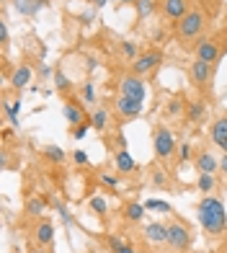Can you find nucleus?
Listing matches in <instances>:
<instances>
[{
	"instance_id": "40",
	"label": "nucleus",
	"mask_w": 227,
	"mask_h": 253,
	"mask_svg": "<svg viewBox=\"0 0 227 253\" xmlns=\"http://www.w3.org/2000/svg\"><path fill=\"white\" fill-rule=\"evenodd\" d=\"M0 44H8V26H5V21H0Z\"/></svg>"
},
{
	"instance_id": "8",
	"label": "nucleus",
	"mask_w": 227,
	"mask_h": 253,
	"mask_svg": "<svg viewBox=\"0 0 227 253\" xmlns=\"http://www.w3.org/2000/svg\"><path fill=\"white\" fill-rule=\"evenodd\" d=\"M196 60H204V62H217L220 60V42L217 39H201L196 44Z\"/></svg>"
},
{
	"instance_id": "42",
	"label": "nucleus",
	"mask_w": 227,
	"mask_h": 253,
	"mask_svg": "<svg viewBox=\"0 0 227 253\" xmlns=\"http://www.w3.org/2000/svg\"><path fill=\"white\" fill-rule=\"evenodd\" d=\"M220 168H222V173L227 176V153L222 155V160H220Z\"/></svg>"
},
{
	"instance_id": "15",
	"label": "nucleus",
	"mask_w": 227,
	"mask_h": 253,
	"mask_svg": "<svg viewBox=\"0 0 227 253\" xmlns=\"http://www.w3.org/2000/svg\"><path fill=\"white\" fill-rule=\"evenodd\" d=\"M31 83V67L29 65H18L16 70H13V75H10V85L13 88H26Z\"/></svg>"
},
{
	"instance_id": "38",
	"label": "nucleus",
	"mask_w": 227,
	"mask_h": 253,
	"mask_svg": "<svg viewBox=\"0 0 227 253\" xmlns=\"http://www.w3.org/2000/svg\"><path fill=\"white\" fill-rule=\"evenodd\" d=\"M101 183H106V186H119V178L109 176V173H101Z\"/></svg>"
},
{
	"instance_id": "37",
	"label": "nucleus",
	"mask_w": 227,
	"mask_h": 253,
	"mask_svg": "<svg viewBox=\"0 0 227 253\" xmlns=\"http://www.w3.org/2000/svg\"><path fill=\"white\" fill-rule=\"evenodd\" d=\"M73 158H75V163H77V166H85V163H88V153H85V150H75Z\"/></svg>"
},
{
	"instance_id": "33",
	"label": "nucleus",
	"mask_w": 227,
	"mask_h": 253,
	"mask_svg": "<svg viewBox=\"0 0 227 253\" xmlns=\"http://www.w3.org/2000/svg\"><path fill=\"white\" fill-rule=\"evenodd\" d=\"M176 155H178V160H181V163H186V160L191 158V145H189V142H184V145H178V150H176Z\"/></svg>"
},
{
	"instance_id": "46",
	"label": "nucleus",
	"mask_w": 227,
	"mask_h": 253,
	"mask_svg": "<svg viewBox=\"0 0 227 253\" xmlns=\"http://www.w3.org/2000/svg\"><path fill=\"white\" fill-rule=\"evenodd\" d=\"M119 3H137V0H119Z\"/></svg>"
},
{
	"instance_id": "28",
	"label": "nucleus",
	"mask_w": 227,
	"mask_h": 253,
	"mask_svg": "<svg viewBox=\"0 0 227 253\" xmlns=\"http://www.w3.org/2000/svg\"><path fill=\"white\" fill-rule=\"evenodd\" d=\"M152 186L155 189H168L170 186V178H168L165 170H155V173H152Z\"/></svg>"
},
{
	"instance_id": "2",
	"label": "nucleus",
	"mask_w": 227,
	"mask_h": 253,
	"mask_svg": "<svg viewBox=\"0 0 227 253\" xmlns=\"http://www.w3.org/2000/svg\"><path fill=\"white\" fill-rule=\"evenodd\" d=\"M204 24H207V16H204L199 8H191L189 13L178 21V37L181 39H196L204 31Z\"/></svg>"
},
{
	"instance_id": "3",
	"label": "nucleus",
	"mask_w": 227,
	"mask_h": 253,
	"mask_svg": "<svg viewBox=\"0 0 227 253\" xmlns=\"http://www.w3.org/2000/svg\"><path fill=\"white\" fill-rule=\"evenodd\" d=\"M152 147H155V155L160 158V160H168V158H173L176 150H178V145L173 140V132L168 129V126H157L155 134H152Z\"/></svg>"
},
{
	"instance_id": "47",
	"label": "nucleus",
	"mask_w": 227,
	"mask_h": 253,
	"mask_svg": "<svg viewBox=\"0 0 227 253\" xmlns=\"http://www.w3.org/2000/svg\"><path fill=\"white\" fill-rule=\"evenodd\" d=\"M31 253H44V251H39V248H37V251H31Z\"/></svg>"
},
{
	"instance_id": "35",
	"label": "nucleus",
	"mask_w": 227,
	"mask_h": 253,
	"mask_svg": "<svg viewBox=\"0 0 227 253\" xmlns=\"http://www.w3.org/2000/svg\"><path fill=\"white\" fill-rule=\"evenodd\" d=\"M83 101H85V103H93V101H96V88H93V83H85V85H83Z\"/></svg>"
},
{
	"instance_id": "24",
	"label": "nucleus",
	"mask_w": 227,
	"mask_h": 253,
	"mask_svg": "<svg viewBox=\"0 0 227 253\" xmlns=\"http://www.w3.org/2000/svg\"><path fill=\"white\" fill-rule=\"evenodd\" d=\"M13 5H16V10H18V13H24V16H34V13L39 10V5L34 3V0H16Z\"/></svg>"
},
{
	"instance_id": "26",
	"label": "nucleus",
	"mask_w": 227,
	"mask_h": 253,
	"mask_svg": "<svg viewBox=\"0 0 227 253\" xmlns=\"http://www.w3.org/2000/svg\"><path fill=\"white\" fill-rule=\"evenodd\" d=\"M196 189H199L201 194H209V191L214 189V176H212V173H199Z\"/></svg>"
},
{
	"instance_id": "39",
	"label": "nucleus",
	"mask_w": 227,
	"mask_h": 253,
	"mask_svg": "<svg viewBox=\"0 0 227 253\" xmlns=\"http://www.w3.org/2000/svg\"><path fill=\"white\" fill-rule=\"evenodd\" d=\"M57 212H60V217H62V222H65V225H70V222H73V217H70V212H67V210H65L62 204H57Z\"/></svg>"
},
{
	"instance_id": "16",
	"label": "nucleus",
	"mask_w": 227,
	"mask_h": 253,
	"mask_svg": "<svg viewBox=\"0 0 227 253\" xmlns=\"http://www.w3.org/2000/svg\"><path fill=\"white\" fill-rule=\"evenodd\" d=\"M52 240H54V225L49 220H41L37 225V243L39 246H52Z\"/></svg>"
},
{
	"instance_id": "41",
	"label": "nucleus",
	"mask_w": 227,
	"mask_h": 253,
	"mask_svg": "<svg viewBox=\"0 0 227 253\" xmlns=\"http://www.w3.org/2000/svg\"><path fill=\"white\" fill-rule=\"evenodd\" d=\"M116 147H119V150H127V140H124V134H116Z\"/></svg>"
},
{
	"instance_id": "34",
	"label": "nucleus",
	"mask_w": 227,
	"mask_h": 253,
	"mask_svg": "<svg viewBox=\"0 0 227 253\" xmlns=\"http://www.w3.org/2000/svg\"><path fill=\"white\" fill-rule=\"evenodd\" d=\"M181 109H184V103H181L178 98H173V101L168 103V109H165V114H168V117H178V114H181Z\"/></svg>"
},
{
	"instance_id": "44",
	"label": "nucleus",
	"mask_w": 227,
	"mask_h": 253,
	"mask_svg": "<svg viewBox=\"0 0 227 253\" xmlns=\"http://www.w3.org/2000/svg\"><path fill=\"white\" fill-rule=\"evenodd\" d=\"M34 3H37L39 8H47V5H49V0H34Z\"/></svg>"
},
{
	"instance_id": "21",
	"label": "nucleus",
	"mask_w": 227,
	"mask_h": 253,
	"mask_svg": "<svg viewBox=\"0 0 227 253\" xmlns=\"http://www.w3.org/2000/svg\"><path fill=\"white\" fill-rule=\"evenodd\" d=\"M145 212H147V207H145V204H140V202H132V204H127V210H124L127 220H132V222H142Z\"/></svg>"
},
{
	"instance_id": "7",
	"label": "nucleus",
	"mask_w": 227,
	"mask_h": 253,
	"mask_svg": "<svg viewBox=\"0 0 227 253\" xmlns=\"http://www.w3.org/2000/svg\"><path fill=\"white\" fill-rule=\"evenodd\" d=\"M189 75H191V83L196 88H204L212 80V62H204V60H194L189 67Z\"/></svg>"
},
{
	"instance_id": "27",
	"label": "nucleus",
	"mask_w": 227,
	"mask_h": 253,
	"mask_svg": "<svg viewBox=\"0 0 227 253\" xmlns=\"http://www.w3.org/2000/svg\"><path fill=\"white\" fill-rule=\"evenodd\" d=\"M44 155H47L52 163H62V160H65V150H62V147H57V145H47V147H44Z\"/></svg>"
},
{
	"instance_id": "31",
	"label": "nucleus",
	"mask_w": 227,
	"mask_h": 253,
	"mask_svg": "<svg viewBox=\"0 0 227 253\" xmlns=\"http://www.w3.org/2000/svg\"><path fill=\"white\" fill-rule=\"evenodd\" d=\"M134 5H137V13H140L142 18L152 13V0H137Z\"/></svg>"
},
{
	"instance_id": "9",
	"label": "nucleus",
	"mask_w": 227,
	"mask_h": 253,
	"mask_svg": "<svg viewBox=\"0 0 227 253\" xmlns=\"http://www.w3.org/2000/svg\"><path fill=\"white\" fill-rule=\"evenodd\" d=\"M209 134H212L214 147H220L222 153H227V114H225V117H220V119H214Z\"/></svg>"
},
{
	"instance_id": "45",
	"label": "nucleus",
	"mask_w": 227,
	"mask_h": 253,
	"mask_svg": "<svg viewBox=\"0 0 227 253\" xmlns=\"http://www.w3.org/2000/svg\"><path fill=\"white\" fill-rule=\"evenodd\" d=\"M106 3H109V0H93V5H96V8H104Z\"/></svg>"
},
{
	"instance_id": "32",
	"label": "nucleus",
	"mask_w": 227,
	"mask_h": 253,
	"mask_svg": "<svg viewBox=\"0 0 227 253\" xmlns=\"http://www.w3.org/2000/svg\"><path fill=\"white\" fill-rule=\"evenodd\" d=\"M54 83H57V88H60V90H70V80H67V75L60 73V70L54 73Z\"/></svg>"
},
{
	"instance_id": "11",
	"label": "nucleus",
	"mask_w": 227,
	"mask_h": 253,
	"mask_svg": "<svg viewBox=\"0 0 227 253\" xmlns=\"http://www.w3.org/2000/svg\"><path fill=\"white\" fill-rule=\"evenodd\" d=\"M145 238L150 240V243H157V246L168 243V225H163V222H147L145 225Z\"/></svg>"
},
{
	"instance_id": "19",
	"label": "nucleus",
	"mask_w": 227,
	"mask_h": 253,
	"mask_svg": "<svg viewBox=\"0 0 227 253\" xmlns=\"http://www.w3.org/2000/svg\"><path fill=\"white\" fill-rule=\"evenodd\" d=\"M204 117H207V103L204 101H191L189 103V119L194 124H199V122H204Z\"/></svg>"
},
{
	"instance_id": "6",
	"label": "nucleus",
	"mask_w": 227,
	"mask_h": 253,
	"mask_svg": "<svg viewBox=\"0 0 227 253\" xmlns=\"http://www.w3.org/2000/svg\"><path fill=\"white\" fill-rule=\"evenodd\" d=\"M157 65H163V52L160 49H150V52H142L137 60L132 62V73L142 78L147 73H152Z\"/></svg>"
},
{
	"instance_id": "10",
	"label": "nucleus",
	"mask_w": 227,
	"mask_h": 253,
	"mask_svg": "<svg viewBox=\"0 0 227 253\" xmlns=\"http://www.w3.org/2000/svg\"><path fill=\"white\" fill-rule=\"evenodd\" d=\"M142 103L145 101H134V98H124V96H119L116 98V111L121 114L124 119H134V117H140L142 114Z\"/></svg>"
},
{
	"instance_id": "13",
	"label": "nucleus",
	"mask_w": 227,
	"mask_h": 253,
	"mask_svg": "<svg viewBox=\"0 0 227 253\" xmlns=\"http://www.w3.org/2000/svg\"><path fill=\"white\" fill-rule=\"evenodd\" d=\"M114 163H116V170L119 173H134L137 170V163H134V158L129 155V150H116V155H114Z\"/></svg>"
},
{
	"instance_id": "17",
	"label": "nucleus",
	"mask_w": 227,
	"mask_h": 253,
	"mask_svg": "<svg viewBox=\"0 0 227 253\" xmlns=\"http://www.w3.org/2000/svg\"><path fill=\"white\" fill-rule=\"evenodd\" d=\"M83 117H85V114H83V106H80L77 101H67V103H65V119L70 122L73 126L83 124Z\"/></svg>"
},
{
	"instance_id": "43",
	"label": "nucleus",
	"mask_w": 227,
	"mask_h": 253,
	"mask_svg": "<svg viewBox=\"0 0 227 253\" xmlns=\"http://www.w3.org/2000/svg\"><path fill=\"white\" fill-rule=\"evenodd\" d=\"M41 75H44V78H49V75H52V67H49V65H44V67H41Z\"/></svg>"
},
{
	"instance_id": "14",
	"label": "nucleus",
	"mask_w": 227,
	"mask_h": 253,
	"mask_svg": "<svg viewBox=\"0 0 227 253\" xmlns=\"http://www.w3.org/2000/svg\"><path fill=\"white\" fill-rule=\"evenodd\" d=\"M194 166H196L199 173H212V176H214V170L220 168L217 158H214L212 153H199V155L194 158Z\"/></svg>"
},
{
	"instance_id": "1",
	"label": "nucleus",
	"mask_w": 227,
	"mask_h": 253,
	"mask_svg": "<svg viewBox=\"0 0 227 253\" xmlns=\"http://www.w3.org/2000/svg\"><path fill=\"white\" fill-rule=\"evenodd\" d=\"M196 214H199V222L204 227V233L217 238L227 230V212H225V204L217 197H204L201 204L196 207Z\"/></svg>"
},
{
	"instance_id": "20",
	"label": "nucleus",
	"mask_w": 227,
	"mask_h": 253,
	"mask_svg": "<svg viewBox=\"0 0 227 253\" xmlns=\"http://www.w3.org/2000/svg\"><path fill=\"white\" fill-rule=\"evenodd\" d=\"M90 126L98 132H104L109 126V111L106 109H93V114H90Z\"/></svg>"
},
{
	"instance_id": "18",
	"label": "nucleus",
	"mask_w": 227,
	"mask_h": 253,
	"mask_svg": "<svg viewBox=\"0 0 227 253\" xmlns=\"http://www.w3.org/2000/svg\"><path fill=\"white\" fill-rule=\"evenodd\" d=\"M106 246H109L111 253H137V251L127 243V240H121L119 235H109V238H106Z\"/></svg>"
},
{
	"instance_id": "4",
	"label": "nucleus",
	"mask_w": 227,
	"mask_h": 253,
	"mask_svg": "<svg viewBox=\"0 0 227 253\" xmlns=\"http://www.w3.org/2000/svg\"><path fill=\"white\" fill-rule=\"evenodd\" d=\"M119 96L124 98H134V101H145L147 98V85H145V80L140 75H121L119 78Z\"/></svg>"
},
{
	"instance_id": "29",
	"label": "nucleus",
	"mask_w": 227,
	"mask_h": 253,
	"mask_svg": "<svg viewBox=\"0 0 227 253\" xmlns=\"http://www.w3.org/2000/svg\"><path fill=\"white\" fill-rule=\"evenodd\" d=\"M121 52H124V57H127V60H137L140 57V49H137V44L134 42H121Z\"/></svg>"
},
{
	"instance_id": "5",
	"label": "nucleus",
	"mask_w": 227,
	"mask_h": 253,
	"mask_svg": "<svg viewBox=\"0 0 227 253\" xmlns=\"http://www.w3.org/2000/svg\"><path fill=\"white\" fill-rule=\"evenodd\" d=\"M168 246L173 251H186L191 246V230H189L186 222L173 220L168 225Z\"/></svg>"
},
{
	"instance_id": "12",
	"label": "nucleus",
	"mask_w": 227,
	"mask_h": 253,
	"mask_svg": "<svg viewBox=\"0 0 227 253\" xmlns=\"http://www.w3.org/2000/svg\"><path fill=\"white\" fill-rule=\"evenodd\" d=\"M163 13L170 21H181L189 13V5H186V0H163Z\"/></svg>"
},
{
	"instance_id": "36",
	"label": "nucleus",
	"mask_w": 227,
	"mask_h": 253,
	"mask_svg": "<svg viewBox=\"0 0 227 253\" xmlns=\"http://www.w3.org/2000/svg\"><path fill=\"white\" fill-rule=\"evenodd\" d=\"M88 126H90V124H85V122H83V124H77L75 129H73V140H83V137L88 134Z\"/></svg>"
},
{
	"instance_id": "23",
	"label": "nucleus",
	"mask_w": 227,
	"mask_h": 253,
	"mask_svg": "<svg viewBox=\"0 0 227 253\" xmlns=\"http://www.w3.org/2000/svg\"><path fill=\"white\" fill-rule=\"evenodd\" d=\"M44 210H47V199H41V197H31L26 202V214H31V217L44 214Z\"/></svg>"
},
{
	"instance_id": "25",
	"label": "nucleus",
	"mask_w": 227,
	"mask_h": 253,
	"mask_svg": "<svg viewBox=\"0 0 227 253\" xmlns=\"http://www.w3.org/2000/svg\"><path fill=\"white\" fill-rule=\"evenodd\" d=\"M145 207H147V210H150V212H170V210H173V207H170L168 202H163V199H145Z\"/></svg>"
},
{
	"instance_id": "22",
	"label": "nucleus",
	"mask_w": 227,
	"mask_h": 253,
	"mask_svg": "<svg viewBox=\"0 0 227 253\" xmlns=\"http://www.w3.org/2000/svg\"><path fill=\"white\" fill-rule=\"evenodd\" d=\"M3 111H5V117L10 119V124H13V126H21V122H18L21 101H5V103H3Z\"/></svg>"
},
{
	"instance_id": "30",
	"label": "nucleus",
	"mask_w": 227,
	"mask_h": 253,
	"mask_svg": "<svg viewBox=\"0 0 227 253\" xmlns=\"http://www.w3.org/2000/svg\"><path fill=\"white\" fill-rule=\"evenodd\" d=\"M90 210H93L96 214H106L109 204H106V199H104V197H93V199H90Z\"/></svg>"
}]
</instances>
